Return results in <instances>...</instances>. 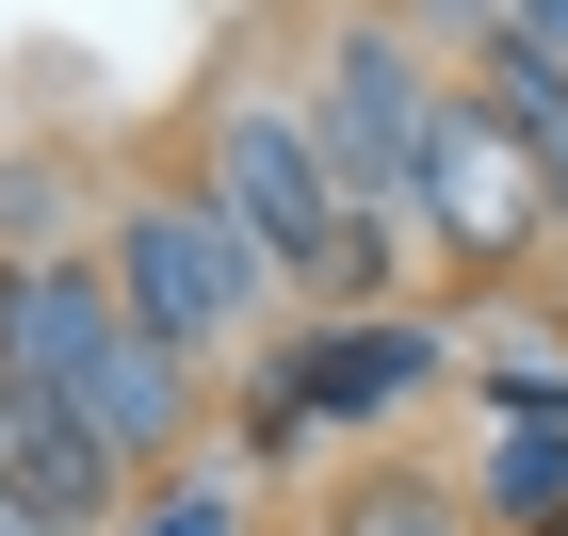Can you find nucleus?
Returning <instances> with one entry per match:
<instances>
[{
  "mask_svg": "<svg viewBox=\"0 0 568 536\" xmlns=\"http://www.w3.org/2000/svg\"><path fill=\"white\" fill-rule=\"evenodd\" d=\"M114 342H131V325H114V276H98V261H17V276H0V374H17V391L65 406Z\"/></svg>",
  "mask_w": 568,
  "mask_h": 536,
  "instance_id": "nucleus-5",
  "label": "nucleus"
},
{
  "mask_svg": "<svg viewBox=\"0 0 568 536\" xmlns=\"http://www.w3.org/2000/svg\"><path fill=\"white\" fill-rule=\"evenodd\" d=\"M406 212L455 244V261H536L552 227H536V163H520V131L487 114V98H438V131H423V163H406Z\"/></svg>",
  "mask_w": 568,
  "mask_h": 536,
  "instance_id": "nucleus-3",
  "label": "nucleus"
},
{
  "mask_svg": "<svg viewBox=\"0 0 568 536\" xmlns=\"http://www.w3.org/2000/svg\"><path fill=\"white\" fill-rule=\"evenodd\" d=\"M114 439H82V406H49V391H17L0 374V520L17 536H98L114 520Z\"/></svg>",
  "mask_w": 568,
  "mask_h": 536,
  "instance_id": "nucleus-4",
  "label": "nucleus"
},
{
  "mask_svg": "<svg viewBox=\"0 0 568 536\" xmlns=\"http://www.w3.org/2000/svg\"><path fill=\"white\" fill-rule=\"evenodd\" d=\"M65 406H82V439H114V472L179 455V357H163V342H114V357H98Z\"/></svg>",
  "mask_w": 568,
  "mask_h": 536,
  "instance_id": "nucleus-6",
  "label": "nucleus"
},
{
  "mask_svg": "<svg viewBox=\"0 0 568 536\" xmlns=\"http://www.w3.org/2000/svg\"><path fill=\"white\" fill-rule=\"evenodd\" d=\"M325 536H471V504L438 488V472H357V488L325 504Z\"/></svg>",
  "mask_w": 568,
  "mask_h": 536,
  "instance_id": "nucleus-8",
  "label": "nucleus"
},
{
  "mask_svg": "<svg viewBox=\"0 0 568 536\" xmlns=\"http://www.w3.org/2000/svg\"><path fill=\"white\" fill-rule=\"evenodd\" d=\"M504 33H520V49H552V65H568V0H504Z\"/></svg>",
  "mask_w": 568,
  "mask_h": 536,
  "instance_id": "nucleus-11",
  "label": "nucleus"
},
{
  "mask_svg": "<svg viewBox=\"0 0 568 536\" xmlns=\"http://www.w3.org/2000/svg\"><path fill=\"white\" fill-rule=\"evenodd\" d=\"M438 65L423 49L390 33V17H342V33H325V65H308V146H325V179H342L357 212H406V163H423V131H438Z\"/></svg>",
  "mask_w": 568,
  "mask_h": 536,
  "instance_id": "nucleus-2",
  "label": "nucleus"
},
{
  "mask_svg": "<svg viewBox=\"0 0 568 536\" xmlns=\"http://www.w3.org/2000/svg\"><path fill=\"white\" fill-rule=\"evenodd\" d=\"M471 504H487L504 536H568V423H520V439H487Z\"/></svg>",
  "mask_w": 568,
  "mask_h": 536,
  "instance_id": "nucleus-7",
  "label": "nucleus"
},
{
  "mask_svg": "<svg viewBox=\"0 0 568 536\" xmlns=\"http://www.w3.org/2000/svg\"><path fill=\"white\" fill-rule=\"evenodd\" d=\"M146 536H244V488H163V504H146Z\"/></svg>",
  "mask_w": 568,
  "mask_h": 536,
  "instance_id": "nucleus-10",
  "label": "nucleus"
},
{
  "mask_svg": "<svg viewBox=\"0 0 568 536\" xmlns=\"http://www.w3.org/2000/svg\"><path fill=\"white\" fill-rule=\"evenodd\" d=\"M114 325H131V342H163L179 374H195V357L212 342H244V325H261V244H244V227L212 212V195H195V179H163V195H131V212H114Z\"/></svg>",
  "mask_w": 568,
  "mask_h": 536,
  "instance_id": "nucleus-1",
  "label": "nucleus"
},
{
  "mask_svg": "<svg viewBox=\"0 0 568 536\" xmlns=\"http://www.w3.org/2000/svg\"><path fill=\"white\" fill-rule=\"evenodd\" d=\"M374 17H390V33L423 49V65H471V49L504 33V0H374Z\"/></svg>",
  "mask_w": 568,
  "mask_h": 536,
  "instance_id": "nucleus-9",
  "label": "nucleus"
},
{
  "mask_svg": "<svg viewBox=\"0 0 568 536\" xmlns=\"http://www.w3.org/2000/svg\"><path fill=\"white\" fill-rule=\"evenodd\" d=\"M0 536H17V520H0Z\"/></svg>",
  "mask_w": 568,
  "mask_h": 536,
  "instance_id": "nucleus-12",
  "label": "nucleus"
}]
</instances>
